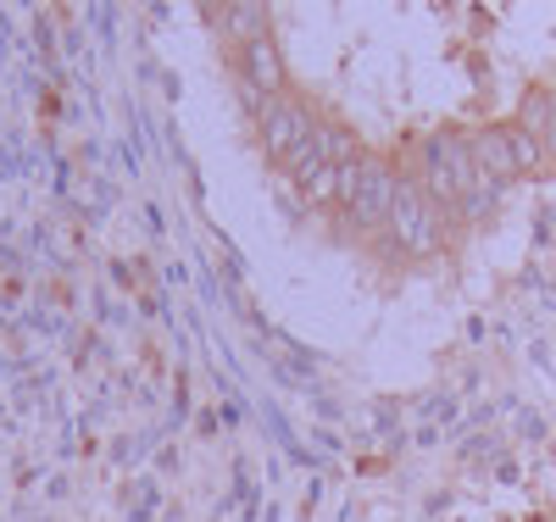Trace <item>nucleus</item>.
Here are the masks:
<instances>
[{
	"label": "nucleus",
	"mask_w": 556,
	"mask_h": 522,
	"mask_svg": "<svg viewBox=\"0 0 556 522\" xmlns=\"http://www.w3.org/2000/svg\"><path fill=\"white\" fill-rule=\"evenodd\" d=\"M490 212H495V183H490V178L456 201V217H462V222H479V217H490Z\"/></svg>",
	"instance_id": "11"
},
{
	"label": "nucleus",
	"mask_w": 556,
	"mask_h": 522,
	"mask_svg": "<svg viewBox=\"0 0 556 522\" xmlns=\"http://www.w3.org/2000/svg\"><path fill=\"white\" fill-rule=\"evenodd\" d=\"M317 133V117L301 106V101H290V94H278V101H267L262 106V151L285 167L290 156H295V145H306V139Z\"/></svg>",
	"instance_id": "4"
},
{
	"label": "nucleus",
	"mask_w": 556,
	"mask_h": 522,
	"mask_svg": "<svg viewBox=\"0 0 556 522\" xmlns=\"http://www.w3.org/2000/svg\"><path fill=\"white\" fill-rule=\"evenodd\" d=\"M395 189H401V173H395L384 156H367V151H362V183H356V195L340 206L345 222H351L356 233H379V228H390Z\"/></svg>",
	"instance_id": "3"
},
{
	"label": "nucleus",
	"mask_w": 556,
	"mask_h": 522,
	"mask_svg": "<svg viewBox=\"0 0 556 522\" xmlns=\"http://www.w3.org/2000/svg\"><path fill=\"white\" fill-rule=\"evenodd\" d=\"M468 145H473V162H479V173L501 189V183H513V178H523V167H518V151H513V128H479V133H468Z\"/></svg>",
	"instance_id": "5"
},
{
	"label": "nucleus",
	"mask_w": 556,
	"mask_h": 522,
	"mask_svg": "<svg viewBox=\"0 0 556 522\" xmlns=\"http://www.w3.org/2000/svg\"><path fill=\"white\" fill-rule=\"evenodd\" d=\"M551 112H556V94H551V89H529V94H523V112H518V128L534 133V139H545Z\"/></svg>",
	"instance_id": "9"
},
{
	"label": "nucleus",
	"mask_w": 556,
	"mask_h": 522,
	"mask_svg": "<svg viewBox=\"0 0 556 522\" xmlns=\"http://www.w3.org/2000/svg\"><path fill=\"white\" fill-rule=\"evenodd\" d=\"M390 240L401 256H434L445 245V206L429 195L417 178H401L395 189V206H390Z\"/></svg>",
	"instance_id": "2"
},
{
	"label": "nucleus",
	"mask_w": 556,
	"mask_h": 522,
	"mask_svg": "<svg viewBox=\"0 0 556 522\" xmlns=\"http://www.w3.org/2000/svg\"><path fill=\"white\" fill-rule=\"evenodd\" d=\"M513 128V151H518V167H523V178H534V173H545V145L534 133H523L518 123H506Z\"/></svg>",
	"instance_id": "10"
},
{
	"label": "nucleus",
	"mask_w": 556,
	"mask_h": 522,
	"mask_svg": "<svg viewBox=\"0 0 556 522\" xmlns=\"http://www.w3.org/2000/svg\"><path fill=\"white\" fill-rule=\"evenodd\" d=\"M240 73H245V84L262 94V101H278V94H285V56H278L273 39L245 44V51H240Z\"/></svg>",
	"instance_id": "6"
},
{
	"label": "nucleus",
	"mask_w": 556,
	"mask_h": 522,
	"mask_svg": "<svg viewBox=\"0 0 556 522\" xmlns=\"http://www.w3.org/2000/svg\"><path fill=\"white\" fill-rule=\"evenodd\" d=\"M417 183H424L440 206H456L468 189H479L484 173L473 162L468 133H434V139H424V145H417Z\"/></svg>",
	"instance_id": "1"
},
{
	"label": "nucleus",
	"mask_w": 556,
	"mask_h": 522,
	"mask_svg": "<svg viewBox=\"0 0 556 522\" xmlns=\"http://www.w3.org/2000/svg\"><path fill=\"white\" fill-rule=\"evenodd\" d=\"M295 183H301V201H306V206H340V167H334V162H317V167L301 173Z\"/></svg>",
	"instance_id": "8"
},
{
	"label": "nucleus",
	"mask_w": 556,
	"mask_h": 522,
	"mask_svg": "<svg viewBox=\"0 0 556 522\" xmlns=\"http://www.w3.org/2000/svg\"><path fill=\"white\" fill-rule=\"evenodd\" d=\"M540 145H545V167H556V112H551V128H545Z\"/></svg>",
	"instance_id": "12"
},
{
	"label": "nucleus",
	"mask_w": 556,
	"mask_h": 522,
	"mask_svg": "<svg viewBox=\"0 0 556 522\" xmlns=\"http://www.w3.org/2000/svg\"><path fill=\"white\" fill-rule=\"evenodd\" d=\"M223 39L235 44V51H245V44L267 39V7H256V0H235V7H212Z\"/></svg>",
	"instance_id": "7"
}]
</instances>
